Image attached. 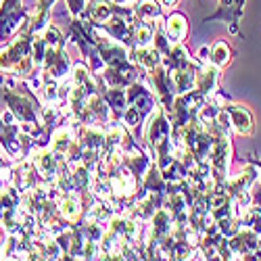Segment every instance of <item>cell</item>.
<instances>
[{
	"label": "cell",
	"instance_id": "6da1fadb",
	"mask_svg": "<svg viewBox=\"0 0 261 261\" xmlns=\"http://www.w3.org/2000/svg\"><path fill=\"white\" fill-rule=\"evenodd\" d=\"M32 40H34V34H30L28 28H23L11 44H7L0 50V73H7L19 80L32 77L34 69H38L34 61Z\"/></svg>",
	"mask_w": 261,
	"mask_h": 261
},
{
	"label": "cell",
	"instance_id": "7a4b0ae2",
	"mask_svg": "<svg viewBox=\"0 0 261 261\" xmlns=\"http://www.w3.org/2000/svg\"><path fill=\"white\" fill-rule=\"evenodd\" d=\"M23 0H3L0 5V44L9 42L30 23V15L23 9Z\"/></svg>",
	"mask_w": 261,
	"mask_h": 261
},
{
	"label": "cell",
	"instance_id": "3957f363",
	"mask_svg": "<svg viewBox=\"0 0 261 261\" xmlns=\"http://www.w3.org/2000/svg\"><path fill=\"white\" fill-rule=\"evenodd\" d=\"M96 28L98 25H94L86 13H82L80 17H73L71 23H69L67 40H71L73 44H77V48H80L84 59L92 53V48L96 46V42L102 38V34H98Z\"/></svg>",
	"mask_w": 261,
	"mask_h": 261
},
{
	"label": "cell",
	"instance_id": "277c9868",
	"mask_svg": "<svg viewBox=\"0 0 261 261\" xmlns=\"http://www.w3.org/2000/svg\"><path fill=\"white\" fill-rule=\"evenodd\" d=\"M146 73H148V82L153 84V88L157 90V98H159L161 107L165 109L167 115H169L171 107H173V100H176V96H178V94H176V86H173V82H171L169 69L161 63L159 67L150 69V71H146Z\"/></svg>",
	"mask_w": 261,
	"mask_h": 261
},
{
	"label": "cell",
	"instance_id": "5b68a950",
	"mask_svg": "<svg viewBox=\"0 0 261 261\" xmlns=\"http://www.w3.org/2000/svg\"><path fill=\"white\" fill-rule=\"evenodd\" d=\"M140 67L134 63V61H127L123 65H113V67H105L98 77L105 86L109 88H127L129 84H134L140 75Z\"/></svg>",
	"mask_w": 261,
	"mask_h": 261
},
{
	"label": "cell",
	"instance_id": "8992f818",
	"mask_svg": "<svg viewBox=\"0 0 261 261\" xmlns=\"http://www.w3.org/2000/svg\"><path fill=\"white\" fill-rule=\"evenodd\" d=\"M245 3L247 0H217V11L213 15H209L205 21H224L230 28L232 34L241 32V17L245 11Z\"/></svg>",
	"mask_w": 261,
	"mask_h": 261
},
{
	"label": "cell",
	"instance_id": "52a82bcc",
	"mask_svg": "<svg viewBox=\"0 0 261 261\" xmlns=\"http://www.w3.org/2000/svg\"><path fill=\"white\" fill-rule=\"evenodd\" d=\"M230 249L234 253V259H255V253L261 243V234L253 232L251 228H241L234 236L228 238Z\"/></svg>",
	"mask_w": 261,
	"mask_h": 261
},
{
	"label": "cell",
	"instance_id": "ba28073f",
	"mask_svg": "<svg viewBox=\"0 0 261 261\" xmlns=\"http://www.w3.org/2000/svg\"><path fill=\"white\" fill-rule=\"evenodd\" d=\"M71 69H73V65L67 53H65V48H48L44 57V65L40 67L42 73H46L59 82H65L67 77H71Z\"/></svg>",
	"mask_w": 261,
	"mask_h": 261
},
{
	"label": "cell",
	"instance_id": "9c48e42d",
	"mask_svg": "<svg viewBox=\"0 0 261 261\" xmlns=\"http://www.w3.org/2000/svg\"><path fill=\"white\" fill-rule=\"evenodd\" d=\"M125 92H127V105L136 107L146 119H148V115L157 109V98H155L153 92L146 88V84H144V82L136 80L134 84H129V86H127Z\"/></svg>",
	"mask_w": 261,
	"mask_h": 261
},
{
	"label": "cell",
	"instance_id": "30bf717a",
	"mask_svg": "<svg viewBox=\"0 0 261 261\" xmlns=\"http://www.w3.org/2000/svg\"><path fill=\"white\" fill-rule=\"evenodd\" d=\"M224 109L228 111L232 129L238 136H253L255 134V117H253L249 107L236 105V102H226Z\"/></svg>",
	"mask_w": 261,
	"mask_h": 261
},
{
	"label": "cell",
	"instance_id": "8fae6325",
	"mask_svg": "<svg viewBox=\"0 0 261 261\" xmlns=\"http://www.w3.org/2000/svg\"><path fill=\"white\" fill-rule=\"evenodd\" d=\"M217 82H220V69L213 67L211 63H203L197 73V82H194V90H199L207 98H213L217 94Z\"/></svg>",
	"mask_w": 261,
	"mask_h": 261
},
{
	"label": "cell",
	"instance_id": "7c38bea8",
	"mask_svg": "<svg viewBox=\"0 0 261 261\" xmlns=\"http://www.w3.org/2000/svg\"><path fill=\"white\" fill-rule=\"evenodd\" d=\"M55 5V0H38L36 9L30 15V23L25 25L30 34H42L48 23H50V9Z\"/></svg>",
	"mask_w": 261,
	"mask_h": 261
},
{
	"label": "cell",
	"instance_id": "4fadbf2b",
	"mask_svg": "<svg viewBox=\"0 0 261 261\" xmlns=\"http://www.w3.org/2000/svg\"><path fill=\"white\" fill-rule=\"evenodd\" d=\"M163 30L169 38L171 44H178V42H184L186 36H188V19L184 13L176 11V13H171L167 19H165V23H163Z\"/></svg>",
	"mask_w": 261,
	"mask_h": 261
},
{
	"label": "cell",
	"instance_id": "5bb4252c",
	"mask_svg": "<svg viewBox=\"0 0 261 261\" xmlns=\"http://www.w3.org/2000/svg\"><path fill=\"white\" fill-rule=\"evenodd\" d=\"M132 61L142 71H150L163 63V55L155 46H134L132 48Z\"/></svg>",
	"mask_w": 261,
	"mask_h": 261
},
{
	"label": "cell",
	"instance_id": "9a60e30c",
	"mask_svg": "<svg viewBox=\"0 0 261 261\" xmlns=\"http://www.w3.org/2000/svg\"><path fill=\"white\" fill-rule=\"evenodd\" d=\"M232 59H234V48L228 44L226 40H215L213 46H211V53H209V63L217 69H226L232 65Z\"/></svg>",
	"mask_w": 261,
	"mask_h": 261
},
{
	"label": "cell",
	"instance_id": "2e32d148",
	"mask_svg": "<svg viewBox=\"0 0 261 261\" xmlns=\"http://www.w3.org/2000/svg\"><path fill=\"white\" fill-rule=\"evenodd\" d=\"M86 15L90 17V21L94 25H102V23H107L109 19H111V15H113V5L109 3V0H92V3L86 7Z\"/></svg>",
	"mask_w": 261,
	"mask_h": 261
},
{
	"label": "cell",
	"instance_id": "e0dca14e",
	"mask_svg": "<svg viewBox=\"0 0 261 261\" xmlns=\"http://www.w3.org/2000/svg\"><path fill=\"white\" fill-rule=\"evenodd\" d=\"M134 11H136L140 21H159L163 7H161V3H157V0H138L134 5Z\"/></svg>",
	"mask_w": 261,
	"mask_h": 261
},
{
	"label": "cell",
	"instance_id": "ac0fdd59",
	"mask_svg": "<svg viewBox=\"0 0 261 261\" xmlns=\"http://www.w3.org/2000/svg\"><path fill=\"white\" fill-rule=\"evenodd\" d=\"M159 21H140L136 25V36H134V44L136 46H150L153 44V36H155V28Z\"/></svg>",
	"mask_w": 261,
	"mask_h": 261
},
{
	"label": "cell",
	"instance_id": "d6986e66",
	"mask_svg": "<svg viewBox=\"0 0 261 261\" xmlns=\"http://www.w3.org/2000/svg\"><path fill=\"white\" fill-rule=\"evenodd\" d=\"M144 115L138 111V109L136 107H132V105H127V109H125V111H123V115H121V123L129 129V132H138V127L144 123Z\"/></svg>",
	"mask_w": 261,
	"mask_h": 261
},
{
	"label": "cell",
	"instance_id": "ffe728a7",
	"mask_svg": "<svg viewBox=\"0 0 261 261\" xmlns=\"http://www.w3.org/2000/svg\"><path fill=\"white\" fill-rule=\"evenodd\" d=\"M241 224H243L245 228H251L253 232L261 234V207H259V205H251V207L243 213Z\"/></svg>",
	"mask_w": 261,
	"mask_h": 261
},
{
	"label": "cell",
	"instance_id": "44dd1931",
	"mask_svg": "<svg viewBox=\"0 0 261 261\" xmlns=\"http://www.w3.org/2000/svg\"><path fill=\"white\" fill-rule=\"evenodd\" d=\"M44 34V40H46V44L48 48H65V42H67V36H65L55 23H48V28L42 32Z\"/></svg>",
	"mask_w": 261,
	"mask_h": 261
},
{
	"label": "cell",
	"instance_id": "7402d4cb",
	"mask_svg": "<svg viewBox=\"0 0 261 261\" xmlns=\"http://www.w3.org/2000/svg\"><path fill=\"white\" fill-rule=\"evenodd\" d=\"M150 46H155L163 57H167V53H169V48H171V42H169V38H167V34H165V30L161 28V21L157 23V28H155V36H153V44Z\"/></svg>",
	"mask_w": 261,
	"mask_h": 261
},
{
	"label": "cell",
	"instance_id": "603a6c76",
	"mask_svg": "<svg viewBox=\"0 0 261 261\" xmlns=\"http://www.w3.org/2000/svg\"><path fill=\"white\" fill-rule=\"evenodd\" d=\"M67 3V11L71 17H80L82 13H86V7H88V0H65Z\"/></svg>",
	"mask_w": 261,
	"mask_h": 261
},
{
	"label": "cell",
	"instance_id": "cb8c5ba5",
	"mask_svg": "<svg viewBox=\"0 0 261 261\" xmlns=\"http://www.w3.org/2000/svg\"><path fill=\"white\" fill-rule=\"evenodd\" d=\"M109 3H113V5H127V3H132V0H109Z\"/></svg>",
	"mask_w": 261,
	"mask_h": 261
},
{
	"label": "cell",
	"instance_id": "d4e9b609",
	"mask_svg": "<svg viewBox=\"0 0 261 261\" xmlns=\"http://www.w3.org/2000/svg\"><path fill=\"white\" fill-rule=\"evenodd\" d=\"M178 0H161V5H165V7H171V5H176Z\"/></svg>",
	"mask_w": 261,
	"mask_h": 261
},
{
	"label": "cell",
	"instance_id": "484cf974",
	"mask_svg": "<svg viewBox=\"0 0 261 261\" xmlns=\"http://www.w3.org/2000/svg\"><path fill=\"white\" fill-rule=\"evenodd\" d=\"M5 127H7V121H5V117H0V132H3Z\"/></svg>",
	"mask_w": 261,
	"mask_h": 261
},
{
	"label": "cell",
	"instance_id": "4316f807",
	"mask_svg": "<svg viewBox=\"0 0 261 261\" xmlns=\"http://www.w3.org/2000/svg\"><path fill=\"white\" fill-rule=\"evenodd\" d=\"M251 161H253V163H255V165H257V167H259V171H261V159H257V157H253V159H251Z\"/></svg>",
	"mask_w": 261,
	"mask_h": 261
},
{
	"label": "cell",
	"instance_id": "83f0119b",
	"mask_svg": "<svg viewBox=\"0 0 261 261\" xmlns=\"http://www.w3.org/2000/svg\"><path fill=\"white\" fill-rule=\"evenodd\" d=\"M3 217H5V207H3V203H0V224H3Z\"/></svg>",
	"mask_w": 261,
	"mask_h": 261
},
{
	"label": "cell",
	"instance_id": "f1b7e54d",
	"mask_svg": "<svg viewBox=\"0 0 261 261\" xmlns=\"http://www.w3.org/2000/svg\"><path fill=\"white\" fill-rule=\"evenodd\" d=\"M255 259H261V243H259V249H257V253H255Z\"/></svg>",
	"mask_w": 261,
	"mask_h": 261
},
{
	"label": "cell",
	"instance_id": "f546056e",
	"mask_svg": "<svg viewBox=\"0 0 261 261\" xmlns=\"http://www.w3.org/2000/svg\"><path fill=\"white\" fill-rule=\"evenodd\" d=\"M0 5H3V0H0Z\"/></svg>",
	"mask_w": 261,
	"mask_h": 261
}]
</instances>
